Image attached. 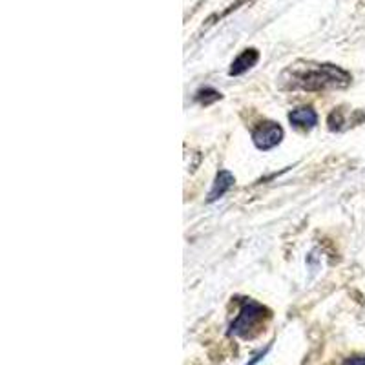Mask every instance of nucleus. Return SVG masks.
Returning a JSON list of instances; mask_svg holds the SVG:
<instances>
[{
  "label": "nucleus",
  "instance_id": "1",
  "mask_svg": "<svg viewBox=\"0 0 365 365\" xmlns=\"http://www.w3.org/2000/svg\"><path fill=\"white\" fill-rule=\"evenodd\" d=\"M351 81H353L351 73L340 66L299 61L283 71L279 77V86L285 90L324 91L347 88Z\"/></svg>",
  "mask_w": 365,
  "mask_h": 365
},
{
  "label": "nucleus",
  "instance_id": "2",
  "mask_svg": "<svg viewBox=\"0 0 365 365\" xmlns=\"http://www.w3.org/2000/svg\"><path fill=\"white\" fill-rule=\"evenodd\" d=\"M265 312L267 309L259 305V303L252 302V299L243 302L240 314H237L236 322L232 324V332L237 334V336H249V332L262 324Z\"/></svg>",
  "mask_w": 365,
  "mask_h": 365
},
{
  "label": "nucleus",
  "instance_id": "3",
  "mask_svg": "<svg viewBox=\"0 0 365 365\" xmlns=\"http://www.w3.org/2000/svg\"><path fill=\"white\" fill-rule=\"evenodd\" d=\"M283 139V128L278 123L267 120L257 125L252 132V141L254 145L259 150H270L274 146H278Z\"/></svg>",
  "mask_w": 365,
  "mask_h": 365
},
{
  "label": "nucleus",
  "instance_id": "4",
  "mask_svg": "<svg viewBox=\"0 0 365 365\" xmlns=\"http://www.w3.org/2000/svg\"><path fill=\"white\" fill-rule=\"evenodd\" d=\"M257 61H259V51L254 50V48H249V50L241 51V53L234 58V63L230 64V70H228V73L232 75V77L243 75L245 71H249L250 68L256 66Z\"/></svg>",
  "mask_w": 365,
  "mask_h": 365
},
{
  "label": "nucleus",
  "instance_id": "5",
  "mask_svg": "<svg viewBox=\"0 0 365 365\" xmlns=\"http://www.w3.org/2000/svg\"><path fill=\"white\" fill-rule=\"evenodd\" d=\"M234 181H236V179H234V175L230 174V172L221 170L220 174L216 175V179H214V185H212L210 192H208V203H214V201H217L220 197H223V195L234 187Z\"/></svg>",
  "mask_w": 365,
  "mask_h": 365
},
{
  "label": "nucleus",
  "instance_id": "6",
  "mask_svg": "<svg viewBox=\"0 0 365 365\" xmlns=\"http://www.w3.org/2000/svg\"><path fill=\"white\" fill-rule=\"evenodd\" d=\"M291 125L302 130H311L318 125V113L312 108H296L289 113Z\"/></svg>",
  "mask_w": 365,
  "mask_h": 365
},
{
  "label": "nucleus",
  "instance_id": "7",
  "mask_svg": "<svg viewBox=\"0 0 365 365\" xmlns=\"http://www.w3.org/2000/svg\"><path fill=\"white\" fill-rule=\"evenodd\" d=\"M250 0H234L232 4L228 6L227 9H225V11H221V13H216V15H212L210 19H208L207 21V24L203 26V29H207V28H210L212 24H216V22H220L221 19H225L227 17V15H230V13L232 11H236V9H240L241 6H245V4H249Z\"/></svg>",
  "mask_w": 365,
  "mask_h": 365
},
{
  "label": "nucleus",
  "instance_id": "8",
  "mask_svg": "<svg viewBox=\"0 0 365 365\" xmlns=\"http://www.w3.org/2000/svg\"><path fill=\"white\" fill-rule=\"evenodd\" d=\"M195 99L200 101L201 104H212V103H216V101L221 99V93L220 91L214 90V88H203V90L197 91Z\"/></svg>",
  "mask_w": 365,
  "mask_h": 365
},
{
  "label": "nucleus",
  "instance_id": "9",
  "mask_svg": "<svg viewBox=\"0 0 365 365\" xmlns=\"http://www.w3.org/2000/svg\"><path fill=\"white\" fill-rule=\"evenodd\" d=\"M344 365H365V356H353V358H347L344 361Z\"/></svg>",
  "mask_w": 365,
  "mask_h": 365
},
{
  "label": "nucleus",
  "instance_id": "10",
  "mask_svg": "<svg viewBox=\"0 0 365 365\" xmlns=\"http://www.w3.org/2000/svg\"><path fill=\"white\" fill-rule=\"evenodd\" d=\"M358 120H365V112L358 113Z\"/></svg>",
  "mask_w": 365,
  "mask_h": 365
}]
</instances>
